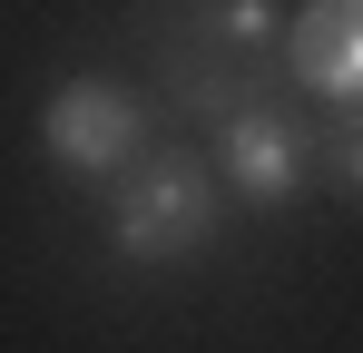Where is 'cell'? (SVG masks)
I'll return each instance as SVG.
<instances>
[{
	"instance_id": "3957f363",
	"label": "cell",
	"mask_w": 363,
	"mask_h": 353,
	"mask_svg": "<svg viewBox=\"0 0 363 353\" xmlns=\"http://www.w3.org/2000/svg\"><path fill=\"white\" fill-rule=\"evenodd\" d=\"M147 147H157V108L128 79H60L40 108V157L60 176H118Z\"/></svg>"
},
{
	"instance_id": "5b68a950",
	"label": "cell",
	"mask_w": 363,
	"mask_h": 353,
	"mask_svg": "<svg viewBox=\"0 0 363 353\" xmlns=\"http://www.w3.org/2000/svg\"><path fill=\"white\" fill-rule=\"evenodd\" d=\"M167 20H186L196 40H216L236 59H285V10L275 0H167Z\"/></svg>"
},
{
	"instance_id": "6da1fadb",
	"label": "cell",
	"mask_w": 363,
	"mask_h": 353,
	"mask_svg": "<svg viewBox=\"0 0 363 353\" xmlns=\"http://www.w3.org/2000/svg\"><path fill=\"white\" fill-rule=\"evenodd\" d=\"M226 235V176L206 147L157 138L147 157L108 176V255L118 265H186Z\"/></svg>"
},
{
	"instance_id": "7a4b0ae2",
	"label": "cell",
	"mask_w": 363,
	"mask_h": 353,
	"mask_svg": "<svg viewBox=\"0 0 363 353\" xmlns=\"http://www.w3.org/2000/svg\"><path fill=\"white\" fill-rule=\"evenodd\" d=\"M206 157H216V176H226L236 206L285 216L304 186H314V128H304L295 99H255V108H236V118L206 128Z\"/></svg>"
},
{
	"instance_id": "277c9868",
	"label": "cell",
	"mask_w": 363,
	"mask_h": 353,
	"mask_svg": "<svg viewBox=\"0 0 363 353\" xmlns=\"http://www.w3.org/2000/svg\"><path fill=\"white\" fill-rule=\"evenodd\" d=\"M285 69L304 99L363 108V0H304L285 20Z\"/></svg>"
},
{
	"instance_id": "8992f818",
	"label": "cell",
	"mask_w": 363,
	"mask_h": 353,
	"mask_svg": "<svg viewBox=\"0 0 363 353\" xmlns=\"http://www.w3.org/2000/svg\"><path fill=\"white\" fill-rule=\"evenodd\" d=\"M304 128H314V176L344 206H363V108H324V118H304Z\"/></svg>"
}]
</instances>
